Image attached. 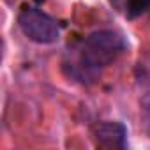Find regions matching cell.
<instances>
[{"instance_id":"1","label":"cell","mask_w":150,"mask_h":150,"mask_svg":"<svg viewBox=\"0 0 150 150\" xmlns=\"http://www.w3.org/2000/svg\"><path fill=\"white\" fill-rule=\"evenodd\" d=\"M125 50L127 41L120 32L96 30L83 41L80 53V67L83 72L94 76L99 71L111 65Z\"/></svg>"},{"instance_id":"2","label":"cell","mask_w":150,"mask_h":150,"mask_svg":"<svg viewBox=\"0 0 150 150\" xmlns=\"http://www.w3.org/2000/svg\"><path fill=\"white\" fill-rule=\"evenodd\" d=\"M20 30L35 44H53L60 39V27L55 18L35 6H23L18 14Z\"/></svg>"},{"instance_id":"3","label":"cell","mask_w":150,"mask_h":150,"mask_svg":"<svg viewBox=\"0 0 150 150\" xmlns=\"http://www.w3.org/2000/svg\"><path fill=\"white\" fill-rule=\"evenodd\" d=\"M96 145L103 148H125L127 127L122 122H101L92 131Z\"/></svg>"},{"instance_id":"4","label":"cell","mask_w":150,"mask_h":150,"mask_svg":"<svg viewBox=\"0 0 150 150\" xmlns=\"http://www.w3.org/2000/svg\"><path fill=\"white\" fill-rule=\"evenodd\" d=\"M150 11V0H129L127 2V16L136 18Z\"/></svg>"},{"instance_id":"5","label":"cell","mask_w":150,"mask_h":150,"mask_svg":"<svg viewBox=\"0 0 150 150\" xmlns=\"http://www.w3.org/2000/svg\"><path fill=\"white\" fill-rule=\"evenodd\" d=\"M143 104H145V111H146L148 120H150V96H146V97L143 99Z\"/></svg>"}]
</instances>
